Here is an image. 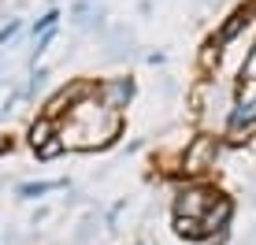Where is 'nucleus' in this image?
Here are the masks:
<instances>
[{"instance_id": "1", "label": "nucleus", "mask_w": 256, "mask_h": 245, "mask_svg": "<svg viewBox=\"0 0 256 245\" xmlns=\"http://www.w3.org/2000/svg\"><path fill=\"white\" fill-rule=\"evenodd\" d=\"M252 126H256V82H242L238 104L230 112V122H226V138L230 142H245Z\"/></svg>"}, {"instance_id": "2", "label": "nucleus", "mask_w": 256, "mask_h": 245, "mask_svg": "<svg viewBox=\"0 0 256 245\" xmlns=\"http://www.w3.org/2000/svg\"><path fill=\"white\" fill-rule=\"evenodd\" d=\"M216 156H219V138L197 134L186 145V152H182V171H186L190 178H197V174H204L212 164H216Z\"/></svg>"}, {"instance_id": "3", "label": "nucleus", "mask_w": 256, "mask_h": 245, "mask_svg": "<svg viewBox=\"0 0 256 245\" xmlns=\"http://www.w3.org/2000/svg\"><path fill=\"white\" fill-rule=\"evenodd\" d=\"M219 194L208 186H186L178 194V204H174V216H193V220H200V216L212 208V200H216Z\"/></svg>"}, {"instance_id": "4", "label": "nucleus", "mask_w": 256, "mask_h": 245, "mask_svg": "<svg viewBox=\"0 0 256 245\" xmlns=\"http://www.w3.org/2000/svg\"><path fill=\"white\" fill-rule=\"evenodd\" d=\"M96 97H100L104 112H122L130 104V97H134V82L130 78H108V82H100Z\"/></svg>"}, {"instance_id": "5", "label": "nucleus", "mask_w": 256, "mask_h": 245, "mask_svg": "<svg viewBox=\"0 0 256 245\" xmlns=\"http://www.w3.org/2000/svg\"><path fill=\"white\" fill-rule=\"evenodd\" d=\"M252 15H256V0H249V4H242V8H238V12L230 15V19H226L223 26H219V34H216L212 41H216L219 48H223V45H230V41L238 38V34H242L245 26L252 22Z\"/></svg>"}, {"instance_id": "6", "label": "nucleus", "mask_w": 256, "mask_h": 245, "mask_svg": "<svg viewBox=\"0 0 256 245\" xmlns=\"http://www.w3.org/2000/svg\"><path fill=\"white\" fill-rule=\"evenodd\" d=\"M230 216H234L230 197H223V194H219L216 200H212V208H208L204 216H200V226H204V234H216V230H223V226L230 223Z\"/></svg>"}, {"instance_id": "7", "label": "nucleus", "mask_w": 256, "mask_h": 245, "mask_svg": "<svg viewBox=\"0 0 256 245\" xmlns=\"http://www.w3.org/2000/svg\"><path fill=\"white\" fill-rule=\"evenodd\" d=\"M174 230H178L182 238H190V242H204L208 238L200 220H193V216H174Z\"/></svg>"}, {"instance_id": "8", "label": "nucleus", "mask_w": 256, "mask_h": 245, "mask_svg": "<svg viewBox=\"0 0 256 245\" xmlns=\"http://www.w3.org/2000/svg\"><path fill=\"white\" fill-rule=\"evenodd\" d=\"M242 82H256V48L249 52V60L242 64Z\"/></svg>"}]
</instances>
